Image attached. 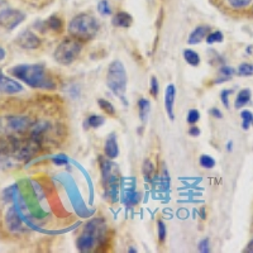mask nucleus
Returning <instances> with one entry per match:
<instances>
[{
	"mask_svg": "<svg viewBox=\"0 0 253 253\" xmlns=\"http://www.w3.org/2000/svg\"><path fill=\"white\" fill-rule=\"evenodd\" d=\"M10 74L35 89H55L56 84L42 65H17L10 69Z\"/></svg>",
	"mask_w": 253,
	"mask_h": 253,
	"instance_id": "nucleus-1",
	"label": "nucleus"
},
{
	"mask_svg": "<svg viewBox=\"0 0 253 253\" xmlns=\"http://www.w3.org/2000/svg\"><path fill=\"white\" fill-rule=\"evenodd\" d=\"M107 232V223L100 218L92 219L85 225L83 233L79 236L78 250L80 252H90L104 241Z\"/></svg>",
	"mask_w": 253,
	"mask_h": 253,
	"instance_id": "nucleus-2",
	"label": "nucleus"
},
{
	"mask_svg": "<svg viewBox=\"0 0 253 253\" xmlns=\"http://www.w3.org/2000/svg\"><path fill=\"white\" fill-rule=\"evenodd\" d=\"M99 31V22L92 15L79 14L69 23L70 35L78 40H91Z\"/></svg>",
	"mask_w": 253,
	"mask_h": 253,
	"instance_id": "nucleus-3",
	"label": "nucleus"
},
{
	"mask_svg": "<svg viewBox=\"0 0 253 253\" xmlns=\"http://www.w3.org/2000/svg\"><path fill=\"white\" fill-rule=\"evenodd\" d=\"M107 85L113 94H115L123 103H126L124 99L126 90V72L124 65L119 60L113 61L109 65L107 72Z\"/></svg>",
	"mask_w": 253,
	"mask_h": 253,
	"instance_id": "nucleus-4",
	"label": "nucleus"
},
{
	"mask_svg": "<svg viewBox=\"0 0 253 253\" xmlns=\"http://www.w3.org/2000/svg\"><path fill=\"white\" fill-rule=\"evenodd\" d=\"M81 42L78 38H69V40L62 41L55 51V60L60 65H70L78 58L80 55Z\"/></svg>",
	"mask_w": 253,
	"mask_h": 253,
	"instance_id": "nucleus-5",
	"label": "nucleus"
},
{
	"mask_svg": "<svg viewBox=\"0 0 253 253\" xmlns=\"http://www.w3.org/2000/svg\"><path fill=\"white\" fill-rule=\"evenodd\" d=\"M31 126V119L24 115H8L0 118V132L20 133Z\"/></svg>",
	"mask_w": 253,
	"mask_h": 253,
	"instance_id": "nucleus-6",
	"label": "nucleus"
},
{
	"mask_svg": "<svg viewBox=\"0 0 253 253\" xmlns=\"http://www.w3.org/2000/svg\"><path fill=\"white\" fill-rule=\"evenodd\" d=\"M24 19H26V14L18 10V9L5 6L0 12V26L5 29H9V31H12L15 27L19 26Z\"/></svg>",
	"mask_w": 253,
	"mask_h": 253,
	"instance_id": "nucleus-7",
	"label": "nucleus"
},
{
	"mask_svg": "<svg viewBox=\"0 0 253 253\" xmlns=\"http://www.w3.org/2000/svg\"><path fill=\"white\" fill-rule=\"evenodd\" d=\"M15 43L18 44L22 48L26 49H35L37 47H40L41 40L37 36L31 31H23L22 33H19L15 40Z\"/></svg>",
	"mask_w": 253,
	"mask_h": 253,
	"instance_id": "nucleus-8",
	"label": "nucleus"
},
{
	"mask_svg": "<svg viewBox=\"0 0 253 253\" xmlns=\"http://www.w3.org/2000/svg\"><path fill=\"white\" fill-rule=\"evenodd\" d=\"M22 91H23L22 84L13 80V79L8 78V76H5L3 72H1V70H0V92H1V94L14 95Z\"/></svg>",
	"mask_w": 253,
	"mask_h": 253,
	"instance_id": "nucleus-9",
	"label": "nucleus"
},
{
	"mask_svg": "<svg viewBox=\"0 0 253 253\" xmlns=\"http://www.w3.org/2000/svg\"><path fill=\"white\" fill-rule=\"evenodd\" d=\"M176 99V86L173 84H169L165 90V110H166L167 115L171 121L175 119V114H173V105H175Z\"/></svg>",
	"mask_w": 253,
	"mask_h": 253,
	"instance_id": "nucleus-10",
	"label": "nucleus"
},
{
	"mask_svg": "<svg viewBox=\"0 0 253 253\" xmlns=\"http://www.w3.org/2000/svg\"><path fill=\"white\" fill-rule=\"evenodd\" d=\"M5 220L8 228L10 230H13V232H19L22 229V215L18 211L17 207H13L8 210Z\"/></svg>",
	"mask_w": 253,
	"mask_h": 253,
	"instance_id": "nucleus-11",
	"label": "nucleus"
},
{
	"mask_svg": "<svg viewBox=\"0 0 253 253\" xmlns=\"http://www.w3.org/2000/svg\"><path fill=\"white\" fill-rule=\"evenodd\" d=\"M210 33V27L209 26H199L194 29L189 36L187 43L189 44H198L202 41H204Z\"/></svg>",
	"mask_w": 253,
	"mask_h": 253,
	"instance_id": "nucleus-12",
	"label": "nucleus"
},
{
	"mask_svg": "<svg viewBox=\"0 0 253 253\" xmlns=\"http://www.w3.org/2000/svg\"><path fill=\"white\" fill-rule=\"evenodd\" d=\"M104 151H105V155H107L109 160H114V158L118 157L119 147L118 142H117V135L114 133L108 135L107 141H105V146H104Z\"/></svg>",
	"mask_w": 253,
	"mask_h": 253,
	"instance_id": "nucleus-13",
	"label": "nucleus"
},
{
	"mask_svg": "<svg viewBox=\"0 0 253 253\" xmlns=\"http://www.w3.org/2000/svg\"><path fill=\"white\" fill-rule=\"evenodd\" d=\"M112 22L115 27H119V28H128V27H130V24L133 23V18L129 13L119 12L113 17Z\"/></svg>",
	"mask_w": 253,
	"mask_h": 253,
	"instance_id": "nucleus-14",
	"label": "nucleus"
},
{
	"mask_svg": "<svg viewBox=\"0 0 253 253\" xmlns=\"http://www.w3.org/2000/svg\"><path fill=\"white\" fill-rule=\"evenodd\" d=\"M251 100V90L250 89H243L238 92L237 95L236 101H234V107L237 109H241V108L246 107Z\"/></svg>",
	"mask_w": 253,
	"mask_h": 253,
	"instance_id": "nucleus-15",
	"label": "nucleus"
},
{
	"mask_svg": "<svg viewBox=\"0 0 253 253\" xmlns=\"http://www.w3.org/2000/svg\"><path fill=\"white\" fill-rule=\"evenodd\" d=\"M151 110V104L147 99H141L138 101V113H139V118L143 123H146L147 119H148V115H150Z\"/></svg>",
	"mask_w": 253,
	"mask_h": 253,
	"instance_id": "nucleus-16",
	"label": "nucleus"
},
{
	"mask_svg": "<svg viewBox=\"0 0 253 253\" xmlns=\"http://www.w3.org/2000/svg\"><path fill=\"white\" fill-rule=\"evenodd\" d=\"M184 60L189 63L190 66H199L200 65V56L193 49H185L184 51Z\"/></svg>",
	"mask_w": 253,
	"mask_h": 253,
	"instance_id": "nucleus-17",
	"label": "nucleus"
},
{
	"mask_svg": "<svg viewBox=\"0 0 253 253\" xmlns=\"http://www.w3.org/2000/svg\"><path fill=\"white\" fill-rule=\"evenodd\" d=\"M241 118H242V128H243V130L250 129L251 126H253V113L248 109L242 110Z\"/></svg>",
	"mask_w": 253,
	"mask_h": 253,
	"instance_id": "nucleus-18",
	"label": "nucleus"
},
{
	"mask_svg": "<svg viewBox=\"0 0 253 253\" xmlns=\"http://www.w3.org/2000/svg\"><path fill=\"white\" fill-rule=\"evenodd\" d=\"M105 123V119L101 115H90L85 122V128H99Z\"/></svg>",
	"mask_w": 253,
	"mask_h": 253,
	"instance_id": "nucleus-19",
	"label": "nucleus"
},
{
	"mask_svg": "<svg viewBox=\"0 0 253 253\" xmlns=\"http://www.w3.org/2000/svg\"><path fill=\"white\" fill-rule=\"evenodd\" d=\"M143 175L146 181H152L153 176H155V166L150 160H146L143 165Z\"/></svg>",
	"mask_w": 253,
	"mask_h": 253,
	"instance_id": "nucleus-20",
	"label": "nucleus"
},
{
	"mask_svg": "<svg viewBox=\"0 0 253 253\" xmlns=\"http://www.w3.org/2000/svg\"><path fill=\"white\" fill-rule=\"evenodd\" d=\"M207 42L209 44H214V43H221L223 41H224V35L221 33L220 31H215V32H210L208 37L205 38Z\"/></svg>",
	"mask_w": 253,
	"mask_h": 253,
	"instance_id": "nucleus-21",
	"label": "nucleus"
},
{
	"mask_svg": "<svg viewBox=\"0 0 253 253\" xmlns=\"http://www.w3.org/2000/svg\"><path fill=\"white\" fill-rule=\"evenodd\" d=\"M98 104L100 109L107 113L108 115H115V108L109 100H107V99H99Z\"/></svg>",
	"mask_w": 253,
	"mask_h": 253,
	"instance_id": "nucleus-22",
	"label": "nucleus"
},
{
	"mask_svg": "<svg viewBox=\"0 0 253 253\" xmlns=\"http://www.w3.org/2000/svg\"><path fill=\"white\" fill-rule=\"evenodd\" d=\"M239 76H251L253 75V65L252 63H241L238 66V70H237Z\"/></svg>",
	"mask_w": 253,
	"mask_h": 253,
	"instance_id": "nucleus-23",
	"label": "nucleus"
},
{
	"mask_svg": "<svg viewBox=\"0 0 253 253\" xmlns=\"http://www.w3.org/2000/svg\"><path fill=\"white\" fill-rule=\"evenodd\" d=\"M252 0H228L230 8L233 9H245L248 5H251Z\"/></svg>",
	"mask_w": 253,
	"mask_h": 253,
	"instance_id": "nucleus-24",
	"label": "nucleus"
},
{
	"mask_svg": "<svg viewBox=\"0 0 253 253\" xmlns=\"http://www.w3.org/2000/svg\"><path fill=\"white\" fill-rule=\"evenodd\" d=\"M200 166L204 169H213L215 166V160L209 155H203L200 157Z\"/></svg>",
	"mask_w": 253,
	"mask_h": 253,
	"instance_id": "nucleus-25",
	"label": "nucleus"
},
{
	"mask_svg": "<svg viewBox=\"0 0 253 253\" xmlns=\"http://www.w3.org/2000/svg\"><path fill=\"white\" fill-rule=\"evenodd\" d=\"M47 24H48L49 28L53 29V31H56V32H60L61 29H62V22H61L60 18L56 17V15H53V17L49 18V19L47 20Z\"/></svg>",
	"mask_w": 253,
	"mask_h": 253,
	"instance_id": "nucleus-26",
	"label": "nucleus"
},
{
	"mask_svg": "<svg viewBox=\"0 0 253 253\" xmlns=\"http://www.w3.org/2000/svg\"><path fill=\"white\" fill-rule=\"evenodd\" d=\"M98 12L100 13L101 15H110L112 14V8H110L109 3L107 0H101L98 4Z\"/></svg>",
	"mask_w": 253,
	"mask_h": 253,
	"instance_id": "nucleus-27",
	"label": "nucleus"
},
{
	"mask_svg": "<svg viewBox=\"0 0 253 253\" xmlns=\"http://www.w3.org/2000/svg\"><path fill=\"white\" fill-rule=\"evenodd\" d=\"M157 232H158V238H160V241L164 242L167 236V228L162 220L157 221Z\"/></svg>",
	"mask_w": 253,
	"mask_h": 253,
	"instance_id": "nucleus-28",
	"label": "nucleus"
},
{
	"mask_svg": "<svg viewBox=\"0 0 253 253\" xmlns=\"http://www.w3.org/2000/svg\"><path fill=\"white\" fill-rule=\"evenodd\" d=\"M187 123L190 124H195L198 123L199 119H200V113L196 109H191L189 113H187Z\"/></svg>",
	"mask_w": 253,
	"mask_h": 253,
	"instance_id": "nucleus-29",
	"label": "nucleus"
},
{
	"mask_svg": "<svg viewBox=\"0 0 253 253\" xmlns=\"http://www.w3.org/2000/svg\"><path fill=\"white\" fill-rule=\"evenodd\" d=\"M158 91H160V87H158V81L155 76H152V79H151V94H152L153 98H157Z\"/></svg>",
	"mask_w": 253,
	"mask_h": 253,
	"instance_id": "nucleus-30",
	"label": "nucleus"
},
{
	"mask_svg": "<svg viewBox=\"0 0 253 253\" xmlns=\"http://www.w3.org/2000/svg\"><path fill=\"white\" fill-rule=\"evenodd\" d=\"M230 90H223V91L220 92V100L221 103L224 104V107L228 108L229 107V94H230Z\"/></svg>",
	"mask_w": 253,
	"mask_h": 253,
	"instance_id": "nucleus-31",
	"label": "nucleus"
},
{
	"mask_svg": "<svg viewBox=\"0 0 253 253\" xmlns=\"http://www.w3.org/2000/svg\"><path fill=\"white\" fill-rule=\"evenodd\" d=\"M199 251L203 253H208L210 252L209 250V239L208 238H204L203 241H200V243H199Z\"/></svg>",
	"mask_w": 253,
	"mask_h": 253,
	"instance_id": "nucleus-32",
	"label": "nucleus"
},
{
	"mask_svg": "<svg viewBox=\"0 0 253 253\" xmlns=\"http://www.w3.org/2000/svg\"><path fill=\"white\" fill-rule=\"evenodd\" d=\"M220 72L223 74V76H228V78H232V75L234 74V70L229 66H223L220 69Z\"/></svg>",
	"mask_w": 253,
	"mask_h": 253,
	"instance_id": "nucleus-33",
	"label": "nucleus"
},
{
	"mask_svg": "<svg viewBox=\"0 0 253 253\" xmlns=\"http://www.w3.org/2000/svg\"><path fill=\"white\" fill-rule=\"evenodd\" d=\"M189 134L191 135V137H198V135L200 134V129H199L198 126H191V128H190V130H189Z\"/></svg>",
	"mask_w": 253,
	"mask_h": 253,
	"instance_id": "nucleus-34",
	"label": "nucleus"
},
{
	"mask_svg": "<svg viewBox=\"0 0 253 253\" xmlns=\"http://www.w3.org/2000/svg\"><path fill=\"white\" fill-rule=\"evenodd\" d=\"M53 162H55L56 165H66L67 164V158L66 157H62V156H60V157L53 158Z\"/></svg>",
	"mask_w": 253,
	"mask_h": 253,
	"instance_id": "nucleus-35",
	"label": "nucleus"
},
{
	"mask_svg": "<svg viewBox=\"0 0 253 253\" xmlns=\"http://www.w3.org/2000/svg\"><path fill=\"white\" fill-rule=\"evenodd\" d=\"M210 113H211V115H213L214 118H223V114H221L220 110L218 109V108H213V109L210 110Z\"/></svg>",
	"mask_w": 253,
	"mask_h": 253,
	"instance_id": "nucleus-36",
	"label": "nucleus"
},
{
	"mask_svg": "<svg viewBox=\"0 0 253 253\" xmlns=\"http://www.w3.org/2000/svg\"><path fill=\"white\" fill-rule=\"evenodd\" d=\"M246 252H250V253H253V239H252V241H251V242H250V243H248L247 248H246Z\"/></svg>",
	"mask_w": 253,
	"mask_h": 253,
	"instance_id": "nucleus-37",
	"label": "nucleus"
},
{
	"mask_svg": "<svg viewBox=\"0 0 253 253\" xmlns=\"http://www.w3.org/2000/svg\"><path fill=\"white\" fill-rule=\"evenodd\" d=\"M5 56H6V52H5V49H4V48H1V47H0V61H3L4 58H5Z\"/></svg>",
	"mask_w": 253,
	"mask_h": 253,
	"instance_id": "nucleus-38",
	"label": "nucleus"
},
{
	"mask_svg": "<svg viewBox=\"0 0 253 253\" xmlns=\"http://www.w3.org/2000/svg\"><path fill=\"white\" fill-rule=\"evenodd\" d=\"M6 6V4H4L3 1H1V0H0V12H1V10H3L4 8H5Z\"/></svg>",
	"mask_w": 253,
	"mask_h": 253,
	"instance_id": "nucleus-39",
	"label": "nucleus"
},
{
	"mask_svg": "<svg viewBox=\"0 0 253 253\" xmlns=\"http://www.w3.org/2000/svg\"><path fill=\"white\" fill-rule=\"evenodd\" d=\"M232 146H233V142H229V143L227 144V150L232 151Z\"/></svg>",
	"mask_w": 253,
	"mask_h": 253,
	"instance_id": "nucleus-40",
	"label": "nucleus"
}]
</instances>
